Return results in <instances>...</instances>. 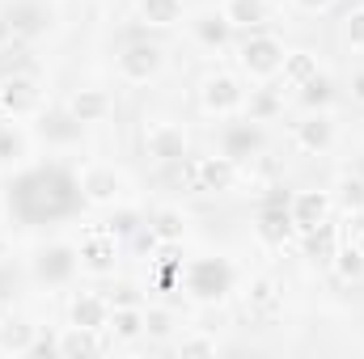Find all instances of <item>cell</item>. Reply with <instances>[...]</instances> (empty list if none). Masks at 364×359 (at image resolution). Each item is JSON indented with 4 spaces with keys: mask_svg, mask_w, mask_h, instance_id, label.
Instances as JSON below:
<instances>
[{
    "mask_svg": "<svg viewBox=\"0 0 364 359\" xmlns=\"http://www.w3.org/2000/svg\"><path fill=\"white\" fill-rule=\"evenodd\" d=\"M81 199V182H73L64 170H34L9 190V207L26 224H43L55 216H68Z\"/></svg>",
    "mask_w": 364,
    "mask_h": 359,
    "instance_id": "1",
    "label": "cell"
},
{
    "mask_svg": "<svg viewBox=\"0 0 364 359\" xmlns=\"http://www.w3.org/2000/svg\"><path fill=\"white\" fill-rule=\"evenodd\" d=\"M237 178V161L233 157H186L182 161L178 182L191 194H216V190H229Z\"/></svg>",
    "mask_w": 364,
    "mask_h": 359,
    "instance_id": "2",
    "label": "cell"
},
{
    "mask_svg": "<svg viewBox=\"0 0 364 359\" xmlns=\"http://www.w3.org/2000/svg\"><path fill=\"white\" fill-rule=\"evenodd\" d=\"M182 283H186V292L195 300H225V292L233 283V270L225 267L220 258H195L182 270Z\"/></svg>",
    "mask_w": 364,
    "mask_h": 359,
    "instance_id": "3",
    "label": "cell"
},
{
    "mask_svg": "<svg viewBox=\"0 0 364 359\" xmlns=\"http://www.w3.org/2000/svg\"><path fill=\"white\" fill-rule=\"evenodd\" d=\"M242 68L250 77H272L284 68V43L272 38V34H250L242 43Z\"/></svg>",
    "mask_w": 364,
    "mask_h": 359,
    "instance_id": "4",
    "label": "cell"
},
{
    "mask_svg": "<svg viewBox=\"0 0 364 359\" xmlns=\"http://www.w3.org/2000/svg\"><path fill=\"white\" fill-rule=\"evenodd\" d=\"M199 101H203V110L208 114H237L242 106H246V93L242 85L233 81V77H225V72H216V77H208L203 81V89H199Z\"/></svg>",
    "mask_w": 364,
    "mask_h": 359,
    "instance_id": "5",
    "label": "cell"
},
{
    "mask_svg": "<svg viewBox=\"0 0 364 359\" xmlns=\"http://www.w3.org/2000/svg\"><path fill=\"white\" fill-rule=\"evenodd\" d=\"M255 233H259V241H267V245H284V241L296 233V220H292V211H288V199H279V194H275L272 203L259 211Z\"/></svg>",
    "mask_w": 364,
    "mask_h": 359,
    "instance_id": "6",
    "label": "cell"
},
{
    "mask_svg": "<svg viewBox=\"0 0 364 359\" xmlns=\"http://www.w3.org/2000/svg\"><path fill=\"white\" fill-rule=\"evenodd\" d=\"M119 72H123L127 81H136V85L153 81V77L161 72V47H153V43H136V47H127V51L119 55Z\"/></svg>",
    "mask_w": 364,
    "mask_h": 359,
    "instance_id": "7",
    "label": "cell"
},
{
    "mask_svg": "<svg viewBox=\"0 0 364 359\" xmlns=\"http://www.w3.org/2000/svg\"><path fill=\"white\" fill-rule=\"evenodd\" d=\"M38 101H43V93H38V85L30 77H17L13 72V77L0 81V110L4 114H34Z\"/></svg>",
    "mask_w": 364,
    "mask_h": 359,
    "instance_id": "8",
    "label": "cell"
},
{
    "mask_svg": "<svg viewBox=\"0 0 364 359\" xmlns=\"http://www.w3.org/2000/svg\"><path fill=\"white\" fill-rule=\"evenodd\" d=\"M144 148H149L153 161H182L186 157V140H182V131L174 123H153L144 131Z\"/></svg>",
    "mask_w": 364,
    "mask_h": 359,
    "instance_id": "9",
    "label": "cell"
},
{
    "mask_svg": "<svg viewBox=\"0 0 364 359\" xmlns=\"http://www.w3.org/2000/svg\"><path fill=\"white\" fill-rule=\"evenodd\" d=\"M119 263V245H114V233H93L81 241V267H90L93 275H110Z\"/></svg>",
    "mask_w": 364,
    "mask_h": 359,
    "instance_id": "10",
    "label": "cell"
},
{
    "mask_svg": "<svg viewBox=\"0 0 364 359\" xmlns=\"http://www.w3.org/2000/svg\"><path fill=\"white\" fill-rule=\"evenodd\" d=\"M73 326L106 330V326H110V300H106V296H93V292H81V296L73 300Z\"/></svg>",
    "mask_w": 364,
    "mask_h": 359,
    "instance_id": "11",
    "label": "cell"
},
{
    "mask_svg": "<svg viewBox=\"0 0 364 359\" xmlns=\"http://www.w3.org/2000/svg\"><path fill=\"white\" fill-rule=\"evenodd\" d=\"M326 207H331L326 190H301V194L288 203V211H292V220H296V228H301V233H305V228H314L318 220H326Z\"/></svg>",
    "mask_w": 364,
    "mask_h": 359,
    "instance_id": "12",
    "label": "cell"
},
{
    "mask_svg": "<svg viewBox=\"0 0 364 359\" xmlns=\"http://www.w3.org/2000/svg\"><path fill=\"white\" fill-rule=\"evenodd\" d=\"M4 17H9V26H13V34H17V38H34V34H43V30H47V9H43V4H34V0L13 4Z\"/></svg>",
    "mask_w": 364,
    "mask_h": 359,
    "instance_id": "13",
    "label": "cell"
},
{
    "mask_svg": "<svg viewBox=\"0 0 364 359\" xmlns=\"http://www.w3.org/2000/svg\"><path fill=\"white\" fill-rule=\"evenodd\" d=\"M331 140H335V123L326 114H309L305 123H296V144L305 153H326Z\"/></svg>",
    "mask_w": 364,
    "mask_h": 359,
    "instance_id": "14",
    "label": "cell"
},
{
    "mask_svg": "<svg viewBox=\"0 0 364 359\" xmlns=\"http://www.w3.org/2000/svg\"><path fill=\"white\" fill-rule=\"evenodd\" d=\"M73 270H77V254L68 245H51L38 254V279H47V283H64Z\"/></svg>",
    "mask_w": 364,
    "mask_h": 359,
    "instance_id": "15",
    "label": "cell"
},
{
    "mask_svg": "<svg viewBox=\"0 0 364 359\" xmlns=\"http://www.w3.org/2000/svg\"><path fill=\"white\" fill-rule=\"evenodd\" d=\"M81 194H85L90 203H110V199L119 194V174L106 170V165L85 170V174H81Z\"/></svg>",
    "mask_w": 364,
    "mask_h": 359,
    "instance_id": "16",
    "label": "cell"
},
{
    "mask_svg": "<svg viewBox=\"0 0 364 359\" xmlns=\"http://www.w3.org/2000/svg\"><path fill=\"white\" fill-rule=\"evenodd\" d=\"M68 114H73L77 123H97V118H106V114H110V93H102V89H81V93H73V101H68Z\"/></svg>",
    "mask_w": 364,
    "mask_h": 359,
    "instance_id": "17",
    "label": "cell"
},
{
    "mask_svg": "<svg viewBox=\"0 0 364 359\" xmlns=\"http://www.w3.org/2000/svg\"><path fill=\"white\" fill-rule=\"evenodd\" d=\"M335 250H339V233H335V224L318 220L314 228H305V254H309L314 263H331Z\"/></svg>",
    "mask_w": 364,
    "mask_h": 359,
    "instance_id": "18",
    "label": "cell"
},
{
    "mask_svg": "<svg viewBox=\"0 0 364 359\" xmlns=\"http://www.w3.org/2000/svg\"><path fill=\"white\" fill-rule=\"evenodd\" d=\"M102 347H106V343L97 338V330L73 326V330H64V334H60V343H55V355L77 359V355H93V351H102Z\"/></svg>",
    "mask_w": 364,
    "mask_h": 359,
    "instance_id": "19",
    "label": "cell"
},
{
    "mask_svg": "<svg viewBox=\"0 0 364 359\" xmlns=\"http://www.w3.org/2000/svg\"><path fill=\"white\" fill-rule=\"evenodd\" d=\"M263 144V136H259V127H255V118L250 123H233L229 131H225V157H250L255 148Z\"/></svg>",
    "mask_w": 364,
    "mask_h": 359,
    "instance_id": "20",
    "label": "cell"
},
{
    "mask_svg": "<svg viewBox=\"0 0 364 359\" xmlns=\"http://www.w3.org/2000/svg\"><path fill=\"white\" fill-rule=\"evenodd\" d=\"M246 304H250V313H259V317H275V313H279V304H284L279 283H275V279H255V283H250Z\"/></svg>",
    "mask_w": 364,
    "mask_h": 359,
    "instance_id": "21",
    "label": "cell"
},
{
    "mask_svg": "<svg viewBox=\"0 0 364 359\" xmlns=\"http://www.w3.org/2000/svg\"><path fill=\"white\" fill-rule=\"evenodd\" d=\"M314 77H318V55H309V51L284 55V85H288V89H301V85H309Z\"/></svg>",
    "mask_w": 364,
    "mask_h": 359,
    "instance_id": "22",
    "label": "cell"
},
{
    "mask_svg": "<svg viewBox=\"0 0 364 359\" xmlns=\"http://www.w3.org/2000/svg\"><path fill=\"white\" fill-rule=\"evenodd\" d=\"M225 21L229 26H263L267 21V0H225Z\"/></svg>",
    "mask_w": 364,
    "mask_h": 359,
    "instance_id": "23",
    "label": "cell"
},
{
    "mask_svg": "<svg viewBox=\"0 0 364 359\" xmlns=\"http://www.w3.org/2000/svg\"><path fill=\"white\" fill-rule=\"evenodd\" d=\"M140 17L149 26H178L182 21V0H140Z\"/></svg>",
    "mask_w": 364,
    "mask_h": 359,
    "instance_id": "24",
    "label": "cell"
},
{
    "mask_svg": "<svg viewBox=\"0 0 364 359\" xmlns=\"http://www.w3.org/2000/svg\"><path fill=\"white\" fill-rule=\"evenodd\" d=\"M331 267H335V275H339L343 283H356V279H364V254H360V245H343V250H335Z\"/></svg>",
    "mask_w": 364,
    "mask_h": 359,
    "instance_id": "25",
    "label": "cell"
},
{
    "mask_svg": "<svg viewBox=\"0 0 364 359\" xmlns=\"http://www.w3.org/2000/svg\"><path fill=\"white\" fill-rule=\"evenodd\" d=\"M106 330H114V338H136L144 330V317L136 313V304H123V309H110V326Z\"/></svg>",
    "mask_w": 364,
    "mask_h": 359,
    "instance_id": "26",
    "label": "cell"
},
{
    "mask_svg": "<svg viewBox=\"0 0 364 359\" xmlns=\"http://www.w3.org/2000/svg\"><path fill=\"white\" fill-rule=\"evenodd\" d=\"M195 34H199L208 47H225V43H229V21H225V13H220V17H199V21H195Z\"/></svg>",
    "mask_w": 364,
    "mask_h": 359,
    "instance_id": "27",
    "label": "cell"
},
{
    "mask_svg": "<svg viewBox=\"0 0 364 359\" xmlns=\"http://www.w3.org/2000/svg\"><path fill=\"white\" fill-rule=\"evenodd\" d=\"M153 237L157 241H182V216L174 207H166V211L153 216Z\"/></svg>",
    "mask_w": 364,
    "mask_h": 359,
    "instance_id": "28",
    "label": "cell"
},
{
    "mask_svg": "<svg viewBox=\"0 0 364 359\" xmlns=\"http://www.w3.org/2000/svg\"><path fill=\"white\" fill-rule=\"evenodd\" d=\"M30 343H34V330H30V326H9V330H0V347H4V351L30 355Z\"/></svg>",
    "mask_w": 364,
    "mask_h": 359,
    "instance_id": "29",
    "label": "cell"
},
{
    "mask_svg": "<svg viewBox=\"0 0 364 359\" xmlns=\"http://www.w3.org/2000/svg\"><path fill=\"white\" fill-rule=\"evenodd\" d=\"M339 199L348 211H364V178H343L339 182Z\"/></svg>",
    "mask_w": 364,
    "mask_h": 359,
    "instance_id": "30",
    "label": "cell"
},
{
    "mask_svg": "<svg viewBox=\"0 0 364 359\" xmlns=\"http://www.w3.org/2000/svg\"><path fill=\"white\" fill-rule=\"evenodd\" d=\"M301 101H305V106H326V101H331V81L318 72L309 85H301Z\"/></svg>",
    "mask_w": 364,
    "mask_h": 359,
    "instance_id": "31",
    "label": "cell"
},
{
    "mask_svg": "<svg viewBox=\"0 0 364 359\" xmlns=\"http://www.w3.org/2000/svg\"><path fill=\"white\" fill-rule=\"evenodd\" d=\"M275 110H279V97L267 89H259V93H250V118L259 123V118H272Z\"/></svg>",
    "mask_w": 364,
    "mask_h": 359,
    "instance_id": "32",
    "label": "cell"
},
{
    "mask_svg": "<svg viewBox=\"0 0 364 359\" xmlns=\"http://www.w3.org/2000/svg\"><path fill=\"white\" fill-rule=\"evenodd\" d=\"M43 131H47V136H55V140H73V136L81 131V123H77L73 114H60V118H47V123H43Z\"/></svg>",
    "mask_w": 364,
    "mask_h": 359,
    "instance_id": "33",
    "label": "cell"
},
{
    "mask_svg": "<svg viewBox=\"0 0 364 359\" xmlns=\"http://www.w3.org/2000/svg\"><path fill=\"white\" fill-rule=\"evenodd\" d=\"M343 38H348L352 47H364V9H352V13L343 17Z\"/></svg>",
    "mask_w": 364,
    "mask_h": 359,
    "instance_id": "34",
    "label": "cell"
},
{
    "mask_svg": "<svg viewBox=\"0 0 364 359\" xmlns=\"http://www.w3.org/2000/svg\"><path fill=\"white\" fill-rule=\"evenodd\" d=\"M178 351L182 355H216V338H186Z\"/></svg>",
    "mask_w": 364,
    "mask_h": 359,
    "instance_id": "35",
    "label": "cell"
},
{
    "mask_svg": "<svg viewBox=\"0 0 364 359\" xmlns=\"http://www.w3.org/2000/svg\"><path fill=\"white\" fill-rule=\"evenodd\" d=\"M21 153V140L13 136V131H0V161H9V157H17Z\"/></svg>",
    "mask_w": 364,
    "mask_h": 359,
    "instance_id": "36",
    "label": "cell"
},
{
    "mask_svg": "<svg viewBox=\"0 0 364 359\" xmlns=\"http://www.w3.org/2000/svg\"><path fill=\"white\" fill-rule=\"evenodd\" d=\"M144 330L166 334V330H170V317H166V313H149V317H144Z\"/></svg>",
    "mask_w": 364,
    "mask_h": 359,
    "instance_id": "37",
    "label": "cell"
},
{
    "mask_svg": "<svg viewBox=\"0 0 364 359\" xmlns=\"http://www.w3.org/2000/svg\"><path fill=\"white\" fill-rule=\"evenodd\" d=\"M123 304H136V292H132V287H119V292L110 296V309H123Z\"/></svg>",
    "mask_w": 364,
    "mask_h": 359,
    "instance_id": "38",
    "label": "cell"
},
{
    "mask_svg": "<svg viewBox=\"0 0 364 359\" xmlns=\"http://www.w3.org/2000/svg\"><path fill=\"white\" fill-rule=\"evenodd\" d=\"M296 4H301V9H305V13H322V9H326V4H331V0H296Z\"/></svg>",
    "mask_w": 364,
    "mask_h": 359,
    "instance_id": "39",
    "label": "cell"
},
{
    "mask_svg": "<svg viewBox=\"0 0 364 359\" xmlns=\"http://www.w3.org/2000/svg\"><path fill=\"white\" fill-rule=\"evenodd\" d=\"M9 38H17V34H13V26H9V17H0V43H9Z\"/></svg>",
    "mask_w": 364,
    "mask_h": 359,
    "instance_id": "40",
    "label": "cell"
},
{
    "mask_svg": "<svg viewBox=\"0 0 364 359\" xmlns=\"http://www.w3.org/2000/svg\"><path fill=\"white\" fill-rule=\"evenodd\" d=\"M356 97H360V101H364V72H360V77H356Z\"/></svg>",
    "mask_w": 364,
    "mask_h": 359,
    "instance_id": "41",
    "label": "cell"
},
{
    "mask_svg": "<svg viewBox=\"0 0 364 359\" xmlns=\"http://www.w3.org/2000/svg\"><path fill=\"white\" fill-rule=\"evenodd\" d=\"M356 245H360V254H364V237H360V241H356Z\"/></svg>",
    "mask_w": 364,
    "mask_h": 359,
    "instance_id": "42",
    "label": "cell"
},
{
    "mask_svg": "<svg viewBox=\"0 0 364 359\" xmlns=\"http://www.w3.org/2000/svg\"><path fill=\"white\" fill-rule=\"evenodd\" d=\"M0 254H4V237H0Z\"/></svg>",
    "mask_w": 364,
    "mask_h": 359,
    "instance_id": "43",
    "label": "cell"
}]
</instances>
